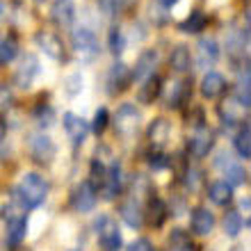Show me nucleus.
<instances>
[{
	"instance_id": "4468645a",
	"label": "nucleus",
	"mask_w": 251,
	"mask_h": 251,
	"mask_svg": "<svg viewBox=\"0 0 251 251\" xmlns=\"http://www.w3.org/2000/svg\"><path fill=\"white\" fill-rule=\"evenodd\" d=\"M37 44L48 57H53V60H62L64 57V46H62V39L57 37L55 32H37Z\"/></svg>"
},
{
	"instance_id": "9b49d317",
	"label": "nucleus",
	"mask_w": 251,
	"mask_h": 251,
	"mask_svg": "<svg viewBox=\"0 0 251 251\" xmlns=\"http://www.w3.org/2000/svg\"><path fill=\"white\" fill-rule=\"evenodd\" d=\"M62 124H64V130H66V135H69V139H71L75 146L82 144L87 139L89 124H87L82 117H78V114H73V112H66L64 117H62Z\"/></svg>"
},
{
	"instance_id": "e433bc0d",
	"label": "nucleus",
	"mask_w": 251,
	"mask_h": 251,
	"mask_svg": "<svg viewBox=\"0 0 251 251\" xmlns=\"http://www.w3.org/2000/svg\"><path fill=\"white\" fill-rule=\"evenodd\" d=\"M240 205H242L245 210H249V199H242V201H240Z\"/></svg>"
},
{
	"instance_id": "393cba45",
	"label": "nucleus",
	"mask_w": 251,
	"mask_h": 251,
	"mask_svg": "<svg viewBox=\"0 0 251 251\" xmlns=\"http://www.w3.org/2000/svg\"><path fill=\"white\" fill-rule=\"evenodd\" d=\"M235 100H238L240 107L249 110L251 107V94H249V69H245V73L238 78V85H235Z\"/></svg>"
},
{
	"instance_id": "f03ea898",
	"label": "nucleus",
	"mask_w": 251,
	"mask_h": 251,
	"mask_svg": "<svg viewBox=\"0 0 251 251\" xmlns=\"http://www.w3.org/2000/svg\"><path fill=\"white\" fill-rule=\"evenodd\" d=\"M71 48L73 53L82 57V60H94L99 55V39L92 27L80 25L71 32Z\"/></svg>"
},
{
	"instance_id": "7ed1b4c3",
	"label": "nucleus",
	"mask_w": 251,
	"mask_h": 251,
	"mask_svg": "<svg viewBox=\"0 0 251 251\" xmlns=\"http://www.w3.org/2000/svg\"><path fill=\"white\" fill-rule=\"evenodd\" d=\"M94 228H96V235H99L103 251H121V245H124L121 242V231L110 215H100L94 222Z\"/></svg>"
},
{
	"instance_id": "6ab92c4d",
	"label": "nucleus",
	"mask_w": 251,
	"mask_h": 251,
	"mask_svg": "<svg viewBox=\"0 0 251 251\" xmlns=\"http://www.w3.org/2000/svg\"><path fill=\"white\" fill-rule=\"evenodd\" d=\"M27 231V217L25 215H16V217L7 219V242L9 245H19L25 238Z\"/></svg>"
},
{
	"instance_id": "ddd939ff",
	"label": "nucleus",
	"mask_w": 251,
	"mask_h": 251,
	"mask_svg": "<svg viewBox=\"0 0 251 251\" xmlns=\"http://www.w3.org/2000/svg\"><path fill=\"white\" fill-rule=\"evenodd\" d=\"M119 192H121V167L119 162H112L103 174V199L112 201V199L119 197Z\"/></svg>"
},
{
	"instance_id": "20e7f679",
	"label": "nucleus",
	"mask_w": 251,
	"mask_h": 251,
	"mask_svg": "<svg viewBox=\"0 0 251 251\" xmlns=\"http://www.w3.org/2000/svg\"><path fill=\"white\" fill-rule=\"evenodd\" d=\"M139 112L135 110V105L132 103H124V105L117 110V114H114V128H117V132L119 135H124V137H130L132 132L139 128Z\"/></svg>"
},
{
	"instance_id": "c85d7f7f",
	"label": "nucleus",
	"mask_w": 251,
	"mask_h": 251,
	"mask_svg": "<svg viewBox=\"0 0 251 251\" xmlns=\"http://www.w3.org/2000/svg\"><path fill=\"white\" fill-rule=\"evenodd\" d=\"M226 183L228 185H242V183H247V172L245 167L240 165H228L226 167Z\"/></svg>"
},
{
	"instance_id": "5701e85b",
	"label": "nucleus",
	"mask_w": 251,
	"mask_h": 251,
	"mask_svg": "<svg viewBox=\"0 0 251 251\" xmlns=\"http://www.w3.org/2000/svg\"><path fill=\"white\" fill-rule=\"evenodd\" d=\"M160 82H162V80H160L158 75H151V78L144 80V85H142V89H139V100H142L144 105H149V103H153V100L158 99L160 89H162Z\"/></svg>"
},
{
	"instance_id": "f8f14e48",
	"label": "nucleus",
	"mask_w": 251,
	"mask_h": 251,
	"mask_svg": "<svg viewBox=\"0 0 251 251\" xmlns=\"http://www.w3.org/2000/svg\"><path fill=\"white\" fill-rule=\"evenodd\" d=\"M30 151H32L34 160H39V162H50L55 155V144L48 135L34 132L32 137H30Z\"/></svg>"
},
{
	"instance_id": "39448f33",
	"label": "nucleus",
	"mask_w": 251,
	"mask_h": 251,
	"mask_svg": "<svg viewBox=\"0 0 251 251\" xmlns=\"http://www.w3.org/2000/svg\"><path fill=\"white\" fill-rule=\"evenodd\" d=\"M37 73H39V60H37V55L32 53H25L23 55V60L21 64L16 66V73H14V85L21 87V89H30L37 78Z\"/></svg>"
},
{
	"instance_id": "f257e3e1",
	"label": "nucleus",
	"mask_w": 251,
	"mask_h": 251,
	"mask_svg": "<svg viewBox=\"0 0 251 251\" xmlns=\"http://www.w3.org/2000/svg\"><path fill=\"white\" fill-rule=\"evenodd\" d=\"M16 197L25 210L39 208L48 197V180L37 172L23 174V178L19 180V187H16Z\"/></svg>"
},
{
	"instance_id": "4be33fe9",
	"label": "nucleus",
	"mask_w": 251,
	"mask_h": 251,
	"mask_svg": "<svg viewBox=\"0 0 251 251\" xmlns=\"http://www.w3.org/2000/svg\"><path fill=\"white\" fill-rule=\"evenodd\" d=\"M205 23H208V16L201 9H194L178 27H180V32H185V34H199L205 27Z\"/></svg>"
},
{
	"instance_id": "2f4dec72",
	"label": "nucleus",
	"mask_w": 251,
	"mask_h": 251,
	"mask_svg": "<svg viewBox=\"0 0 251 251\" xmlns=\"http://www.w3.org/2000/svg\"><path fill=\"white\" fill-rule=\"evenodd\" d=\"M124 32H121V27H112L110 30V50H112V55H121L124 53Z\"/></svg>"
},
{
	"instance_id": "1a4fd4ad",
	"label": "nucleus",
	"mask_w": 251,
	"mask_h": 251,
	"mask_svg": "<svg viewBox=\"0 0 251 251\" xmlns=\"http://www.w3.org/2000/svg\"><path fill=\"white\" fill-rule=\"evenodd\" d=\"M75 0H53L50 5V19L57 27H71L75 21Z\"/></svg>"
},
{
	"instance_id": "c756f323",
	"label": "nucleus",
	"mask_w": 251,
	"mask_h": 251,
	"mask_svg": "<svg viewBox=\"0 0 251 251\" xmlns=\"http://www.w3.org/2000/svg\"><path fill=\"white\" fill-rule=\"evenodd\" d=\"M107 124H110V112H107V107H99L96 112H94V119H92V128L96 135H100V132L107 128Z\"/></svg>"
},
{
	"instance_id": "7c9ffc66",
	"label": "nucleus",
	"mask_w": 251,
	"mask_h": 251,
	"mask_svg": "<svg viewBox=\"0 0 251 251\" xmlns=\"http://www.w3.org/2000/svg\"><path fill=\"white\" fill-rule=\"evenodd\" d=\"M128 2H130V0H99L100 9H103L107 16H117V14H121Z\"/></svg>"
},
{
	"instance_id": "423d86ee",
	"label": "nucleus",
	"mask_w": 251,
	"mask_h": 251,
	"mask_svg": "<svg viewBox=\"0 0 251 251\" xmlns=\"http://www.w3.org/2000/svg\"><path fill=\"white\" fill-rule=\"evenodd\" d=\"M158 60H160V55L155 48L144 50V53L137 57V62H135V69L130 71V78L137 80V82H144L146 78L155 75V64H158Z\"/></svg>"
},
{
	"instance_id": "c9c22d12",
	"label": "nucleus",
	"mask_w": 251,
	"mask_h": 251,
	"mask_svg": "<svg viewBox=\"0 0 251 251\" xmlns=\"http://www.w3.org/2000/svg\"><path fill=\"white\" fill-rule=\"evenodd\" d=\"M176 2H178V0H160V5L165 7V9H172V7L176 5Z\"/></svg>"
},
{
	"instance_id": "f704fd0d",
	"label": "nucleus",
	"mask_w": 251,
	"mask_h": 251,
	"mask_svg": "<svg viewBox=\"0 0 251 251\" xmlns=\"http://www.w3.org/2000/svg\"><path fill=\"white\" fill-rule=\"evenodd\" d=\"M7 137V124H5V119L0 117V142Z\"/></svg>"
},
{
	"instance_id": "a878e982",
	"label": "nucleus",
	"mask_w": 251,
	"mask_h": 251,
	"mask_svg": "<svg viewBox=\"0 0 251 251\" xmlns=\"http://www.w3.org/2000/svg\"><path fill=\"white\" fill-rule=\"evenodd\" d=\"M235 151L242 160L251 158V132H249V124H245L235 135Z\"/></svg>"
},
{
	"instance_id": "b1692460",
	"label": "nucleus",
	"mask_w": 251,
	"mask_h": 251,
	"mask_svg": "<svg viewBox=\"0 0 251 251\" xmlns=\"http://www.w3.org/2000/svg\"><path fill=\"white\" fill-rule=\"evenodd\" d=\"M16 55H19V39L14 32H9L0 41V64H9Z\"/></svg>"
},
{
	"instance_id": "6e6552de",
	"label": "nucleus",
	"mask_w": 251,
	"mask_h": 251,
	"mask_svg": "<svg viewBox=\"0 0 251 251\" xmlns=\"http://www.w3.org/2000/svg\"><path fill=\"white\" fill-rule=\"evenodd\" d=\"M219 60V44L217 39H212V37H201L197 44V64L201 69H208L210 71V66H215Z\"/></svg>"
},
{
	"instance_id": "72a5a7b5",
	"label": "nucleus",
	"mask_w": 251,
	"mask_h": 251,
	"mask_svg": "<svg viewBox=\"0 0 251 251\" xmlns=\"http://www.w3.org/2000/svg\"><path fill=\"white\" fill-rule=\"evenodd\" d=\"M126 251H155V249H153V242H151V240L139 238V240H135V242H130Z\"/></svg>"
},
{
	"instance_id": "2eb2a0df",
	"label": "nucleus",
	"mask_w": 251,
	"mask_h": 251,
	"mask_svg": "<svg viewBox=\"0 0 251 251\" xmlns=\"http://www.w3.org/2000/svg\"><path fill=\"white\" fill-rule=\"evenodd\" d=\"M226 92V80L222 73L217 71H208L201 80V94H203L205 99H217L222 94Z\"/></svg>"
},
{
	"instance_id": "bb28decb",
	"label": "nucleus",
	"mask_w": 251,
	"mask_h": 251,
	"mask_svg": "<svg viewBox=\"0 0 251 251\" xmlns=\"http://www.w3.org/2000/svg\"><path fill=\"white\" fill-rule=\"evenodd\" d=\"M222 226H224V233L228 235V238H238L240 231H242V226H245V222H242V217H240V212L231 210V212H226L224 215Z\"/></svg>"
},
{
	"instance_id": "f3484780",
	"label": "nucleus",
	"mask_w": 251,
	"mask_h": 251,
	"mask_svg": "<svg viewBox=\"0 0 251 251\" xmlns=\"http://www.w3.org/2000/svg\"><path fill=\"white\" fill-rule=\"evenodd\" d=\"M215 228V215L208 208H194L192 212V231L197 235H210Z\"/></svg>"
},
{
	"instance_id": "9d476101",
	"label": "nucleus",
	"mask_w": 251,
	"mask_h": 251,
	"mask_svg": "<svg viewBox=\"0 0 251 251\" xmlns=\"http://www.w3.org/2000/svg\"><path fill=\"white\" fill-rule=\"evenodd\" d=\"M71 203L78 212H92L96 205V190H94L92 180H82L75 190H73Z\"/></svg>"
},
{
	"instance_id": "473e14b6",
	"label": "nucleus",
	"mask_w": 251,
	"mask_h": 251,
	"mask_svg": "<svg viewBox=\"0 0 251 251\" xmlns=\"http://www.w3.org/2000/svg\"><path fill=\"white\" fill-rule=\"evenodd\" d=\"M66 92H69V96H75V94L82 89V75L80 73H73V75H69L66 78Z\"/></svg>"
},
{
	"instance_id": "0eeeda50",
	"label": "nucleus",
	"mask_w": 251,
	"mask_h": 251,
	"mask_svg": "<svg viewBox=\"0 0 251 251\" xmlns=\"http://www.w3.org/2000/svg\"><path fill=\"white\" fill-rule=\"evenodd\" d=\"M107 92L112 94H121L124 89H128V85L132 82L130 78V69L124 64V62H114L112 66H110V71H107Z\"/></svg>"
},
{
	"instance_id": "cd10ccee",
	"label": "nucleus",
	"mask_w": 251,
	"mask_h": 251,
	"mask_svg": "<svg viewBox=\"0 0 251 251\" xmlns=\"http://www.w3.org/2000/svg\"><path fill=\"white\" fill-rule=\"evenodd\" d=\"M149 137H151L153 144L162 146L167 142V137H169V124L165 119H155L151 126V130H149Z\"/></svg>"
},
{
	"instance_id": "412c9836",
	"label": "nucleus",
	"mask_w": 251,
	"mask_h": 251,
	"mask_svg": "<svg viewBox=\"0 0 251 251\" xmlns=\"http://www.w3.org/2000/svg\"><path fill=\"white\" fill-rule=\"evenodd\" d=\"M208 197H210L212 203L217 205H226L233 199V187L226 183V180H215L208 190Z\"/></svg>"
},
{
	"instance_id": "dca6fc26",
	"label": "nucleus",
	"mask_w": 251,
	"mask_h": 251,
	"mask_svg": "<svg viewBox=\"0 0 251 251\" xmlns=\"http://www.w3.org/2000/svg\"><path fill=\"white\" fill-rule=\"evenodd\" d=\"M212 144H215L212 132L208 130V128H199V130L192 135V139H190V151H192V155L203 158V155H208V153H210Z\"/></svg>"
},
{
	"instance_id": "aec40b11",
	"label": "nucleus",
	"mask_w": 251,
	"mask_h": 251,
	"mask_svg": "<svg viewBox=\"0 0 251 251\" xmlns=\"http://www.w3.org/2000/svg\"><path fill=\"white\" fill-rule=\"evenodd\" d=\"M169 64H172L174 71L178 73H187L192 66V55L187 46H176L172 50V57H169Z\"/></svg>"
},
{
	"instance_id": "4c0bfd02",
	"label": "nucleus",
	"mask_w": 251,
	"mask_h": 251,
	"mask_svg": "<svg viewBox=\"0 0 251 251\" xmlns=\"http://www.w3.org/2000/svg\"><path fill=\"white\" fill-rule=\"evenodd\" d=\"M37 2H41V0H37Z\"/></svg>"
},
{
	"instance_id": "a211bd4d",
	"label": "nucleus",
	"mask_w": 251,
	"mask_h": 251,
	"mask_svg": "<svg viewBox=\"0 0 251 251\" xmlns=\"http://www.w3.org/2000/svg\"><path fill=\"white\" fill-rule=\"evenodd\" d=\"M121 217L126 219V224L132 226V228H142L144 224V212H142V205L135 199H128L124 205H121Z\"/></svg>"
}]
</instances>
